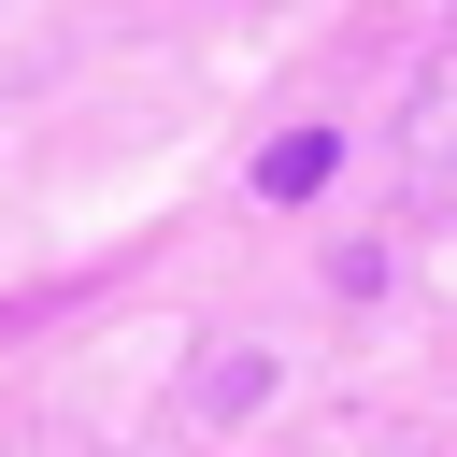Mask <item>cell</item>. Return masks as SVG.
I'll use <instances>...</instances> for the list:
<instances>
[{
  "instance_id": "6da1fadb",
  "label": "cell",
  "mask_w": 457,
  "mask_h": 457,
  "mask_svg": "<svg viewBox=\"0 0 457 457\" xmlns=\"http://www.w3.org/2000/svg\"><path fill=\"white\" fill-rule=\"evenodd\" d=\"M314 171H328V129H300V143H271V171H257V186H271V200H300Z\"/></svg>"
}]
</instances>
